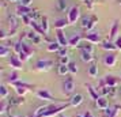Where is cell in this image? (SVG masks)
I'll list each match as a JSON object with an SVG mask.
<instances>
[{
    "mask_svg": "<svg viewBox=\"0 0 121 117\" xmlns=\"http://www.w3.org/2000/svg\"><path fill=\"white\" fill-rule=\"evenodd\" d=\"M79 18H80V8L79 7H71L69 11H68V15H67V19H68L69 25L76 23L79 21Z\"/></svg>",
    "mask_w": 121,
    "mask_h": 117,
    "instance_id": "6da1fadb",
    "label": "cell"
},
{
    "mask_svg": "<svg viewBox=\"0 0 121 117\" xmlns=\"http://www.w3.org/2000/svg\"><path fill=\"white\" fill-rule=\"evenodd\" d=\"M95 23H97V18L95 17H83L82 21H80V26L84 30H91L95 26Z\"/></svg>",
    "mask_w": 121,
    "mask_h": 117,
    "instance_id": "7a4b0ae2",
    "label": "cell"
},
{
    "mask_svg": "<svg viewBox=\"0 0 121 117\" xmlns=\"http://www.w3.org/2000/svg\"><path fill=\"white\" fill-rule=\"evenodd\" d=\"M14 87H15V91H17L18 94L21 95H25L26 94V91H27V89H30L31 87V84H29V83H23V82H14V83H11Z\"/></svg>",
    "mask_w": 121,
    "mask_h": 117,
    "instance_id": "3957f363",
    "label": "cell"
},
{
    "mask_svg": "<svg viewBox=\"0 0 121 117\" xmlns=\"http://www.w3.org/2000/svg\"><path fill=\"white\" fill-rule=\"evenodd\" d=\"M102 61H104V64L106 67H114L116 63H117V56H116V53H113V52H109V53H106V55L104 56Z\"/></svg>",
    "mask_w": 121,
    "mask_h": 117,
    "instance_id": "277c9868",
    "label": "cell"
},
{
    "mask_svg": "<svg viewBox=\"0 0 121 117\" xmlns=\"http://www.w3.org/2000/svg\"><path fill=\"white\" fill-rule=\"evenodd\" d=\"M118 83V78H116L113 75H106L104 78V80L101 82L102 87L104 86H109V87H116V84Z\"/></svg>",
    "mask_w": 121,
    "mask_h": 117,
    "instance_id": "5b68a950",
    "label": "cell"
},
{
    "mask_svg": "<svg viewBox=\"0 0 121 117\" xmlns=\"http://www.w3.org/2000/svg\"><path fill=\"white\" fill-rule=\"evenodd\" d=\"M83 38L86 39L87 42H91V44H102L104 41L101 38V34L98 33H90V34H86V35H83Z\"/></svg>",
    "mask_w": 121,
    "mask_h": 117,
    "instance_id": "8992f818",
    "label": "cell"
},
{
    "mask_svg": "<svg viewBox=\"0 0 121 117\" xmlns=\"http://www.w3.org/2000/svg\"><path fill=\"white\" fill-rule=\"evenodd\" d=\"M52 65H53V61L52 60H39L35 64V67H37L38 71H49Z\"/></svg>",
    "mask_w": 121,
    "mask_h": 117,
    "instance_id": "52a82bcc",
    "label": "cell"
},
{
    "mask_svg": "<svg viewBox=\"0 0 121 117\" xmlns=\"http://www.w3.org/2000/svg\"><path fill=\"white\" fill-rule=\"evenodd\" d=\"M63 89H64V93L65 94H71L73 89H75V82H73V79L72 78H67L64 80V83H63Z\"/></svg>",
    "mask_w": 121,
    "mask_h": 117,
    "instance_id": "ba28073f",
    "label": "cell"
},
{
    "mask_svg": "<svg viewBox=\"0 0 121 117\" xmlns=\"http://www.w3.org/2000/svg\"><path fill=\"white\" fill-rule=\"evenodd\" d=\"M56 38H57V42L61 45V48H67L68 46V39L65 38L63 30H56Z\"/></svg>",
    "mask_w": 121,
    "mask_h": 117,
    "instance_id": "9c48e42d",
    "label": "cell"
},
{
    "mask_svg": "<svg viewBox=\"0 0 121 117\" xmlns=\"http://www.w3.org/2000/svg\"><path fill=\"white\" fill-rule=\"evenodd\" d=\"M26 37H27V39H30V41H31L34 45L41 44V41H42L41 35H39L38 33H35L34 30H33V31H29V33H26Z\"/></svg>",
    "mask_w": 121,
    "mask_h": 117,
    "instance_id": "30bf717a",
    "label": "cell"
},
{
    "mask_svg": "<svg viewBox=\"0 0 121 117\" xmlns=\"http://www.w3.org/2000/svg\"><path fill=\"white\" fill-rule=\"evenodd\" d=\"M8 25H10V35H14V33L18 30V26H19V23H18V19L17 17H8Z\"/></svg>",
    "mask_w": 121,
    "mask_h": 117,
    "instance_id": "8fae6325",
    "label": "cell"
},
{
    "mask_svg": "<svg viewBox=\"0 0 121 117\" xmlns=\"http://www.w3.org/2000/svg\"><path fill=\"white\" fill-rule=\"evenodd\" d=\"M37 97L41 98V100H45V101H53V100H56L55 97L50 94L48 90H45V89L44 90H38V91H37Z\"/></svg>",
    "mask_w": 121,
    "mask_h": 117,
    "instance_id": "7c38bea8",
    "label": "cell"
},
{
    "mask_svg": "<svg viewBox=\"0 0 121 117\" xmlns=\"http://www.w3.org/2000/svg\"><path fill=\"white\" fill-rule=\"evenodd\" d=\"M95 105H97V108L101 109V110H106V109L109 108V101L106 100V98H104V97H99L98 100L95 101Z\"/></svg>",
    "mask_w": 121,
    "mask_h": 117,
    "instance_id": "4fadbf2b",
    "label": "cell"
},
{
    "mask_svg": "<svg viewBox=\"0 0 121 117\" xmlns=\"http://www.w3.org/2000/svg\"><path fill=\"white\" fill-rule=\"evenodd\" d=\"M82 102H83V95L82 94H73L71 97V100H69V105L73 106V108H76V106H79Z\"/></svg>",
    "mask_w": 121,
    "mask_h": 117,
    "instance_id": "5bb4252c",
    "label": "cell"
},
{
    "mask_svg": "<svg viewBox=\"0 0 121 117\" xmlns=\"http://www.w3.org/2000/svg\"><path fill=\"white\" fill-rule=\"evenodd\" d=\"M17 15L19 18H22L23 15H29L30 12H31V10H30V7H25V6H22V4H19V6L17 7Z\"/></svg>",
    "mask_w": 121,
    "mask_h": 117,
    "instance_id": "9a60e30c",
    "label": "cell"
},
{
    "mask_svg": "<svg viewBox=\"0 0 121 117\" xmlns=\"http://www.w3.org/2000/svg\"><path fill=\"white\" fill-rule=\"evenodd\" d=\"M10 65L12 68H15V69H21L22 68V61H21V59L18 56H11L10 57Z\"/></svg>",
    "mask_w": 121,
    "mask_h": 117,
    "instance_id": "2e32d148",
    "label": "cell"
},
{
    "mask_svg": "<svg viewBox=\"0 0 121 117\" xmlns=\"http://www.w3.org/2000/svg\"><path fill=\"white\" fill-rule=\"evenodd\" d=\"M82 35H79V34H73L71 38H68V46H78V45L80 44V41H82Z\"/></svg>",
    "mask_w": 121,
    "mask_h": 117,
    "instance_id": "e0dca14e",
    "label": "cell"
},
{
    "mask_svg": "<svg viewBox=\"0 0 121 117\" xmlns=\"http://www.w3.org/2000/svg\"><path fill=\"white\" fill-rule=\"evenodd\" d=\"M67 25H69L68 19H65V18H60V19H57V21L55 22V29L56 30H63Z\"/></svg>",
    "mask_w": 121,
    "mask_h": 117,
    "instance_id": "ac0fdd59",
    "label": "cell"
},
{
    "mask_svg": "<svg viewBox=\"0 0 121 117\" xmlns=\"http://www.w3.org/2000/svg\"><path fill=\"white\" fill-rule=\"evenodd\" d=\"M80 59H82V61H84V63H90V61L94 60V56H93V53H90V52L80 50Z\"/></svg>",
    "mask_w": 121,
    "mask_h": 117,
    "instance_id": "d6986e66",
    "label": "cell"
},
{
    "mask_svg": "<svg viewBox=\"0 0 121 117\" xmlns=\"http://www.w3.org/2000/svg\"><path fill=\"white\" fill-rule=\"evenodd\" d=\"M102 48H104L105 50H109V52H114V50H117L114 42H112V41H104V42H102Z\"/></svg>",
    "mask_w": 121,
    "mask_h": 117,
    "instance_id": "ffe728a7",
    "label": "cell"
},
{
    "mask_svg": "<svg viewBox=\"0 0 121 117\" xmlns=\"http://www.w3.org/2000/svg\"><path fill=\"white\" fill-rule=\"evenodd\" d=\"M78 48H80V50H86V52H90V53H93L94 52V48L91 42H86V44H79L78 45Z\"/></svg>",
    "mask_w": 121,
    "mask_h": 117,
    "instance_id": "44dd1931",
    "label": "cell"
},
{
    "mask_svg": "<svg viewBox=\"0 0 121 117\" xmlns=\"http://www.w3.org/2000/svg\"><path fill=\"white\" fill-rule=\"evenodd\" d=\"M88 75L91 78H97L98 76V65L97 64H91L90 68H88Z\"/></svg>",
    "mask_w": 121,
    "mask_h": 117,
    "instance_id": "7402d4cb",
    "label": "cell"
},
{
    "mask_svg": "<svg viewBox=\"0 0 121 117\" xmlns=\"http://www.w3.org/2000/svg\"><path fill=\"white\" fill-rule=\"evenodd\" d=\"M117 30H118V22H114V23H113V26H112L110 34H109V41L114 39V37L117 35Z\"/></svg>",
    "mask_w": 121,
    "mask_h": 117,
    "instance_id": "603a6c76",
    "label": "cell"
},
{
    "mask_svg": "<svg viewBox=\"0 0 121 117\" xmlns=\"http://www.w3.org/2000/svg\"><path fill=\"white\" fill-rule=\"evenodd\" d=\"M39 25H41V27H42V30H44V33L48 34V31H49V23H48V18H46V17H42V19H41Z\"/></svg>",
    "mask_w": 121,
    "mask_h": 117,
    "instance_id": "cb8c5ba5",
    "label": "cell"
},
{
    "mask_svg": "<svg viewBox=\"0 0 121 117\" xmlns=\"http://www.w3.org/2000/svg\"><path fill=\"white\" fill-rule=\"evenodd\" d=\"M30 26H31V27L34 29V31H35V33H38L39 35H45L44 30H42V27H41V25H39V23H37V22H34V21H33Z\"/></svg>",
    "mask_w": 121,
    "mask_h": 117,
    "instance_id": "d4e9b609",
    "label": "cell"
},
{
    "mask_svg": "<svg viewBox=\"0 0 121 117\" xmlns=\"http://www.w3.org/2000/svg\"><path fill=\"white\" fill-rule=\"evenodd\" d=\"M86 87H87V90H88V93H90V95H91V98H93L94 101H97L99 98L98 97V93L95 91V89H94L91 84H86Z\"/></svg>",
    "mask_w": 121,
    "mask_h": 117,
    "instance_id": "484cf974",
    "label": "cell"
},
{
    "mask_svg": "<svg viewBox=\"0 0 121 117\" xmlns=\"http://www.w3.org/2000/svg\"><path fill=\"white\" fill-rule=\"evenodd\" d=\"M10 55H11V49L7 48L6 45H1L0 46V57H7Z\"/></svg>",
    "mask_w": 121,
    "mask_h": 117,
    "instance_id": "4316f807",
    "label": "cell"
},
{
    "mask_svg": "<svg viewBox=\"0 0 121 117\" xmlns=\"http://www.w3.org/2000/svg\"><path fill=\"white\" fill-rule=\"evenodd\" d=\"M61 49V45L59 44V42H52V44H49V46H48V50L49 52H60Z\"/></svg>",
    "mask_w": 121,
    "mask_h": 117,
    "instance_id": "83f0119b",
    "label": "cell"
},
{
    "mask_svg": "<svg viewBox=\"0 0 121 117\" xmlns=\"http://www.w3.org/2000/svg\"><path fill=\"white\" fill-rule=\"evenodd\" d=\"M57 7H59V10H60V11H65L67 7H68L67 0H57Z\"/></svg>",
    "mask_w": 121,
    "mask_h": 117,
    "instance_id": "f1b7e54d",
    "label": "cell"
},
{
    "mask_svg": "<svg viewBox=\"0 0 121 117\" xmlns=\"http://www.w3.org/2000/svg\"><path fill=\"white\" fill-rule=\"evenodd\" d=\"M7 97H8V90H7V87L4 84H1V86H0V98L4 100Z\"/></svg>",
    "mask_w": 121,
    "mask_h": 117,
    "instance_id": "f546056e",
    "label": "cell"
},
{
    "mask_svg": "<svg viewBox=\"0 0 121 117\" xmlns=\"http://www.w3.org/2000/svg\"><path fill=\"white\" fill-rule=\"evenodd\" d=\"M57 72H59V75H64L65 76L69 72V68H68V65H59Z\"/></svg>",
    "mask_w": 121,
    "mask_h": 117,
    "instance_id": "4dcf8cb0",
    "label": "cell"
},
{
    "mask_svg": "<svg viewBox=\"0 0 121 117\" xmlns=\"http://www.w3.org/2000/svg\"><path fill=\"white\" fill-rule=\"evenodd\" d=\"M59 63H60V65H68V64L71 63V60H69V56H60Z\"/></svg>",
    "mask_w": 121,
    "mask_h": 117,
    "instance_id": "1f68e13d",
    "label": "cell"
},
{
    "mask_svg": "<svg viewBox=\"0 0 121 117\" xmlns=\"http://www.w3.org/2000/svg\"><path fill=\"white\" fill-rule=\"evenodd\" d=\"M8 104H10V105H22L23 104V97H19V98H11Z\"/></svg>",
    "mask_w": 121,
    "mask_h": 117,
    "instance_id": "d6a6232c",
    "label": "cell"
},
{
    "mask_svg": "<svg viewBox=\"0 0 121 117\" xmlns=\"http://www.w3.org/2000/svg\"><path fill=\"white\" fill-rule=\"evenodd\" d=\"M18 79H19V75H18V72H12L10 76H8V83H14V82H18Z\"/></svg>",
    "mask_w": 121,
    "mask_h": 117,
    "instance_id": "836d02e7",
    "label": "cell"
},
{
    "mask_svg": "<svg viewBox=\"0 0 121 117\" xmlns=\"http://www.w3.org/2000/svg\"><path fill=\"white\" fill-rule=\"evenodd\" d=\"M22 52H25V53H27V55L30 56L31 53H33V49H31L26 42H22Z\"/></svg>",
    "mask_w": 121,
    "mask_h": 117,
    "instance_id": "e575fe53",
    "label": "cell"
},
{
    "mask_svg": "<svg viewBox=\"0 0 121 117\" xmlns=\"http://www.w3.org/2000/svg\"><path fill=\"white\" fill-rule=\"evenodd\" d=\"M68 68H69V72L71 74H76L78 72V65L75 61H71L69 64H68Z\"/></svg>",
    "mask_w": 121,
    "mask_h": 117,
    "instance_id": "d590c367",
    "label": "cell"
},
{
    "mask_svg": "<svg viewBox=\"0 0 121 117\" xmlns=\"http://www.w3.org/2000/svg\"><path fill=\"white\" fill-rule=\"evenodd\" d=\"M29 15H30V18H31V19H33L34 22H37V21H38V19H42V18L39 17L38 11H31V12H30V14H29Z\"/></svg>",
    "mask_w": 121,
    "mask_h": 117,
    "instance_id": "8d00e7d4",
    "label": "cell"
},
{
    "mask_svg": "<svg viewBox=\"0 0 121 117\" xmlns=\"http://www.w3.org/2000/svg\"><path fill=\"white\" fill-rule=\"evenodd\" d=\"M21 19H22V22L25 23V25H31V22H33V19L30 18V15H23Z\"/></svg>",
    "mask_w": 121,
    "mask_h": 117,
    "instance_id": "74e56055",
    "label": "cell"
},
{
    "mask_svg": "<svg viewBox=\"0 0 121 117\" xmlns=\"http://www.w3.org/2000/svg\"><path fill=\"white\" fill-rule=\"evenodd\" d=\"M18 57H19V59H21V61H26V60H29V57H30V56L27 55V53H25V52H21V53H19V55H18Z\"/></svg>",
    "mask_w": 121,
    "mask_h": 117,
    "instance_id": "f35d334b",
    "label": "cell"
},
{
    "mask_svg": "<svg viewBox=\"0 0 121 117\" xmlns=\"http://www.w3.org/2000/svg\"><path fill=\"white\" fill-rule=\"evenodd\" d=\"M14 50L17 52L18 55H19V53L22 52V41H21V42H17V44H15V46H14Z\"/></svg>",
    "mask_w": 121,
    "mask_h": 117,
    "instance_id": "ab89813d",
    "label": "cell"
},
{
    "mask_svg": "<svg viewBox=\"0 0 121 117\" xmlns=\"http://www.w3.org/2000/svg\"><path fill=\"white\" fill-rule=\"evenodd\" d=\"M22 6H25V7H30L31 6V3H33V0H21L19 1Z\"/></svg>",
    "mask_w": 121,
    "mask_h": 117,
    "instance_id": "60d3db41",
    "label": "cell"
},
{
    "mask_svg": "<svg viewBox=\"0 0 121 117\" xmlns=\"http://www.w3.org/2000/svg\"><path fill=\"white\" fill-rule=\"evenodd\" d=\"M114 45H116V48H117V50H121V37H118L114 41Z\"/></svg>",
    "mask_w": 121,
    "mask_h": 117,
    "instance_id": "b9f144b4",
    "label": "cell"
},
{
    "mask_svg": "<svg viewBox=\"0 0 121 117\" xmlns=\"http://www.w3.org/2000/svg\"><path fill=\"white\" fill-rule=\"evenodd\" d=\"M75 117H94L90 112H84V113H82V114H78V116H75Z\"/></svg>",
    "mask_w": 121,
    "mask_h": 117,
    "instance_id": "7bdbcfd3",
    "label": "cell"
},
{
    "mask_svg": "<svg viewBox=\"0 0 121 117\" xmlns=\"http://www.w3.org/2000/svg\"><path fill=\"white\" fill-rule=\"evenodd\" d=\"M59 55L60 56H68V53H67V48H61L60 52H59Z\"/></svg>",
    "mask_w": 121,
    "mask_h": 117,
    "instance_id": "ee69618b",
    "label": "cell"
},
{
    "mask_svg": "<svg viewBox=\"0 0 121 117\" xmlns=\"http://www.w3.org/2000/svg\"><path fill=\"white\" fill-rule=\"evenodd\" d=\"M1 113H4V112H7V105L4 104V102H1Z\"/></svg>",
    "mask_w": 121,
    "mask_h": 117,
    "instance_id": "f6af8a7d",
    "label": "cell"
},
{
    "mask_svg": "<svg viewBox=\"0 0 121 117\" xmlns=\"http://www.w3.org/2000/svg\"><path fill=\"white\" fill-rule=\"evenodd\" d=\"M6 37H7L6 31H4V30H0V38H1V39H4Z\"/></svg>",
    "mask_w": 121,
    "mask_h": 117,
    "instance_id": "bcb514c9",
    "label": "cell"
},
{
    "mask_svg": "<svg viewBox=\"0 0 121 117\" xmlns=\"http://www.w3.org/2000/svg\"><path fill=\"white\" fill-rule=\"evenodd\" d=\"M116 94V87H110V93L109 95H114Z\"/></svg>",
    "mask_w": 121,
    "mask_h": 117,
    "instance_id": "7dc6e473",
    "label": "cell"
},
{
    "mask_svg": "<svg viewBox=\"0 0 121 117\" xmlns=\"http://www.w3.org/2000/svg\"><path fill=\"white\" fill-rule=\"evenodd\" d=\"M83 1H84V3L88 6V8H91V1H90V0H83Z\"/></svg>",
    "mask_w": 121,
    "mask_h": 117,
    "instance_id": "c3c4849f",
    "label": "cell"
},
{
    "mask_svg": "<svg viewBox=\"0 0 121 117\" xmlns=\"http://www.w3.org/2000/svg\"><path fill=\"white\" fill-rule=\"evenodd\" d=\"M57 117H67V116H64V114H61L60 113V114H57Z\"/></svg>",
    "mask_w": 121,
    "mask_h": 117,
    "instance_id": "681fc988",
    "label": "cell"
},
{
    "mask_svg": "<svg viewBox=\"0 0 121 117\" xmlns=\"http://www.w3.org/2000/svg\"><path fill=\"white\" fill-rule=\"evenodd\" d=\"M8 117H21V116H14V114H8Z\"/></svg>",
    "mask_w": 121,
    "mask_h": 117,
    "instance_id": "f907efd6",
    "label": "cell"
},
{
    "mask_svg": "<svg viewBox=\"0 0 121 117\" xmlns=\"http://www.w3.org/2000/svg\"><path fill=\"white\" fill-rule=\"evenodd\" d=\"M10 1H11V3H15V1H18V0H10Z\"/></svg>",
    "mask_w": 121,
    "mask_h": 117,
    "instance_id": "816d5d0a",
    "label": "cell"
},
{
    "mask_svg": "<svg viewBox=\"0 0 121 117\" xmlns=\"http://www.w3.org/2000/svg\"><path fill=\"white\" fill-rule=\"evenodd\" d=\"M120 93H121V89H120Z\"/></svg>",
    "mask_w": 121,
    "mask_h": 117,
    "instance_id": "f5cc1de1",
    "label": "cell"
}]
</instances>
